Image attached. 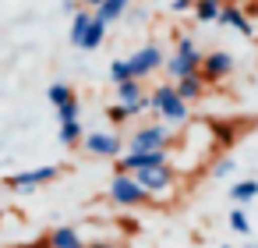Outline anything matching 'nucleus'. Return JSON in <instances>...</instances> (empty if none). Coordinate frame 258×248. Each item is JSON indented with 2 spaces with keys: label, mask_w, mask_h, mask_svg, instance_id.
<instances>
[{
  "label": "nucleus",
  "mask_w": 258,
  "mask_h": 248,
  "mask_svg": "<svg viewBox=\"0 0 258 248\" xmlns=\"http://www.w3.org/2000/svg\"><path fill=\"white\" fill-rule=\"evenodd\" d=\"M82 124L78 121H60V142L64 145H82Z\"/></svg>",
  "instance_id": "19"
},
{
  "label": "nucleus",
  "mask_w": 258,
  "mask_h": 248,
  "mask_svg": "<svg viewBox=\"0 0 258 248\" xmlns=\"http://www.w3.org/2000/svg\"><path fill=\"white\" fill-rule=\"evenodd\" d=\"M223 248H230V244H223Z\"/></svg>",
  "instance_id": "30"
},
{
  "label": "nucleus",
  "mask_w": 258,
  "mask_h": 248,
  "mask_svg": "<svg viewBox=\"0 0 258 248\" xmlns=\"http://www.w3.org/2000/svg\"><path fill=\"white\" fill-rule=\"evenodd\" d=\"M82 145H85L92 156H106V160H117V156L124 153V138H120V135H106V131L82 135Z\"/></svg>",
  "instance_id": "8"
},
{
  "label": "nucleus",
  "mask_w": 258,
  "mask_h": 248,
  "mask_svg": "<svg viewBox=\"0 0 258 248\" xmlns=\"http://www.w3.org/2000/svg\"><path fill=\"white\" fill-rule=\"evenodd\" d=\"M22 248H32V244H22Z\"/></svg>",
  "instance_id": "29"
},
{
  "label": "nucleus",
  "mask_w": 258,
  "mask_h": 248,
  "mask_svg": "<svg viewBox=\"0 0 258 248\" xmlns=\"http://www.w3.org/2000/svg\"><path fill=\"white\" fill-rule=\"evenodd\" d=\"M78 114H82L78 96H71V100H64V103L57 107V121H78Z\"/></svg>",
  "instance_id": "22"
},
{
  "label": "nucleus",
  "mask_w": 258,
  "mask_h": 248,
  "mask_svg": "<svg viewBox=\"0 0 258 248\" xmlns=\"http://www.w3.org/2000/svg\"><path fill=\"white\" fill-rule=\"evenodd\" d=\"M110 78H113V85L124 82V78H135V75H131V64H127V61H113V64H110Z\"/></svg>",
  "instance_id": "23"
},
{
  "label": "nucleus",
  "mask_w": 258,
  "mask_h": 248,
  "mask_svg": "<svg viewBox=\"0 0 258 248\" xmlns=\"http://www.w3.org/2000/svg\"><path fill=\"white\" fill-rule=\"evenodd\" d=\"M205 85H209V82H205V78L195 71V75L177 78V82H173V92H177L184 103H195V100H202V96H205Z\"/></svg>",
  "instance_id": "10"
},
{
  "label": "nucleus",
  "mask_w": 258,
  "mask_h": 248,
  "mask_svg": "<svg viewBox=\"0 0 258 248\" xmlns=\"http://www.w3.org/2000/svg\"><path fill=\"white\" fill-rule=\"evenodd\" d=\"M230 71H233V57L226 50L202 54V61H198V75L205 82H223V78H230Z\"/></svg>",
  "instance_id": "5"
},
{
  "label": "nucleus",
  "mask_w": 258,
  "mask_h": 248,
  "mask_svg": "<svg viewBox=\"0 0 258 248\" xmlns=\"http://www.w3.org/2000/svg\"><path fill=\"white\" fill-rule=\"evenodd\" d=\"M219 8H223V0H195V4H191V11H195V18H198L202 25L216 22V18H219Z\"/></svg>",
  "instance_id": "16"
},
{
  "label": "nucleus",
  "mask_w": 258,
  "mask_h": 248,
  "mask_svg": "<svg viewBox=\"0 0 258 248\" xmlns=\"http://www.w3.org/2000/svg\"><path fill=\"white\" fill-rule=\"evenodd\" d=\"M163 61H166V57H163V50H159L156 43H149V46H142L135 57H127L131 75H135V78H142V82H145L152 71H159V68H163Z\"/></svg>",
  "instance_id": "7"
},
{
  "label": "nucleus",
  "mask_w": 258,
  "mask_h": 248,
  "mask_svg": "<svg viewBox=\"0 0 258 248\" xmlns=\"http://www.w3.org/2000/svg\"><path fill=\"white\" fill-rule=\"evenodd\" d=\"M230 199H233L237 206H247L251 199H258V181H237V184L230 188Z\"/></svg>",
  "instance_id": "18"
},
{
  "label": "nucleus",
  "mask_w": 258,
  "mask_h": 248,
  "mask_svg": "<svg viewBox=\"0 0 258 248\" xmlns=\"http://www.w3.org/2000/svg\"><path fill=\"white\" fill-rule=\"evenodd\" d=\"M117 248H127V244H117Z\"/></svg>",
  "instance_id": "28"
},
{
  "label": "nucleus",
  "mask_w": 258,
  "mask_h": 248,
  "mask_svg": "<svg viewBox=\"0 0 258 248\" xmlns=\"http://www.w3.org/2000/svg\"><path fill=\"white\" fill-rule=\"evenodd\" d=\"M127 8H131V0H103L99 8H92V15H96V18H103V22L110 25V22L124 18V15H127Z\"/></svg>",
  "instance_id": "14"
},
{
  "label": "nucleus",
  "mask_w": 258,
  "mask_h": 248,
  "mask_svg": "<svg viewBox=\"0 0 258 248\" xmlns=\"http://www.w3.org/2000/svg\"><path fill=\"white\" fill-rule=\"evenodd\" d=\"M159 145H173V142H170V131H166L163 124H145V128H138V131L131 135V142H127L131 153H149V149H159Z\"/></svg>",
  "instance_id": "6"
},
{
  "label": "nucleus",
  "mask_w": 258,
  "mask_h": 248,
  "mask_svg": "<svg viewBox=\"0 0 258 248\" xmlns=\"http://www.w3.org/2000/svg\"><path fill=\"white\" fill-rule=\"evenodd\" d=\"M103 39H106V22L103 18H89V25H85V36H82V43H78V50H85V54H92V50H99L103 46Z\"/></svg>",
  "instance_id": "11"
},
{
  "label": "nucleus",
  "mask_w": 258,
  "mask_h": 248,
  "mask_svg": "<svg viewBox=\"0 0 258 248\" xmlns=\"http://www.w3.org/2000/svg\"><path fill=\"white\" fill-rule=\"evenodd\" d=\"M187 107H191V103H184V100L173 92V96H166V103L156 110V117H163V121H170V124H187Z\"/></svg>",
  "instance_id": "12"
},
{
  "label": "nucleus",
  "mask_w": 258,
  "mask_h": 248,
  "mask_svg": "<svg viewBox=\"0 0 258 248\" xmlns=\"http://www.w3.org/2000/svg\"><path fill=\"white\" fill-rule=\"evenodd\" d=\"M138 100H145L142 78H124V82H117V103H138Z\"/></svg>",
  "instance_id": "15"
},
{
  "label": "nucleus",
  "mask_w": 258,
  "mask_h": 248,
  "mask_svg": "<svg viewBox=\"0 0 258 248\" xmlns=\"http://www.w3.org/2000/svg\"><path fill=\"white\" fill-rule=\"evenodd\" d=\"M89 18H92V8H78V11H75V18H71V32H68L71 46H78V43H82V36H85V25H89Z\"/></svg>",
  "instance_id": "17"
},
{
  "label": "nucleus",
  "mask_w": 258,
  "mask_h": 248,
  "mask_svg": "<svg viewBox=\"0 0 258 248\" xmlns=\"http://www.w3.org/2000/svg\"><path fill=\"white\" fill-rule=\"evenodd\" d=\"M216 22H219V25H230V29H237V32H240V36H247V39H254V25L247 22V15H244L237 4H223Z\"/></svg>",
  "instance_id": "9"
},
{
  "label": "nucleus",
  "mask_w": 258,
  "mask_h": 248,
  "mask_svg": "<svg viewBox=\"0 0 258 248\" xmlns=\"http://www.w3.org/2000/svg\"><path fill=\"white\" fill-rule=\"evenodd\" d=\"M85 248H117L113 241H92V244H85Z\"/></svg>",
  "instance_id": "26"
},
{
  "label": "nucleus",
  "mask_w": 258,
  "mask_h": 248,
  "mask_svg": "<svg viewBox=\"0 0 258 248\" xmlns=\"http://www.w3.org/2000/svg\"><path fill=\"white\" fill-rule=\"evenodd\" d=\"M110 202H117L124 209H135V206H145L149 195H145V188L131 174H113V181H110Z\"/></svg>",
  "instance_id": "3"
},
{
  "label": "nucleus",
  "mask_w": 258,
  "mask_h": 248,
  "mask_svg": "<svg viewBox=\"0 0 258 248\" xmlns=\"http://www.w3.org/2000/svg\"><path fill=\"white\" fill-rule=\"evenodd\" d=\"M78 4H82V8H99L103 0H78Z\"/></svg>",
  "instance_id": "27"
},
{
  "label": "nucleus",
  "mask_w": 258,
  "mask_h": 248,
  "mask_svg": "<svg viewBox=\"0 0 258 248\" xmlns=\"http://www.w3.org/2000/svg\"><path fill=\"white\" fill-rule=\"evenodd\" d=\"M198 61H202V54H198L195 39H191V36H177V50H173V57L163 61V68H166V71L173 75V82H177V78H184V75H195V71H198Z\"/></svg>",
  "instance_id": "2"
},
{
  "label": "nucleus",
  "mask_w": 258,
  "mask_h": 248,
  "mask_svg": "<svg viewBox=\"0 0 258 248\" xmlns=\"http://www.w3.org/2000/svg\"><path fill=\"white\" fill-rule=\"evenodd\" d=\"M230 170H233V163H230V160H216V163H212V177H216V181H219V177H226Z\"/></svg>",
  "instance_id": "24"
},
{
  "label": "nucleus",
  "mask_w": 258,
  "mask_h": 248,
  "mask_svg": "<svg viewBox=\"0 0 258 248\" xmlns=\"http://www.w3.org/2000/svg\"><path fill=\"white\" fill-rule=\"evenodd\" d=\"M191 4H195V0H173V4H170V8H173V11L180 15V11H191Z\"/></svg>",
  "instance_id": "25"
},
{
  "label": "nucleus",
  "mask_w": 258,
  "mask_h": 248,
  "mask_svg": "<svg viewBox=\"0 0 258 248\" xmlns=\"http://www.w3.org/2000/svg\"><path fill=\"white\" fill-rule=\"evenodd\" d=\"M57 174H60V167H36V170H22V174H11V177H4V184H8L11 191H32V188H43V184H50Z\"/></svg>",
  "instance_id": "4"
},
{
  "label": "nucleus",
  "mask_w": 258,
  "mask_h": 248,
  "mask_svg": "<svg viewBox=\"0 0 258 248\" xmlns=\"http://www.w3.org/2000/svg\"><path fill=\"white\" fill-rule=\"evenodd\" d=\"M131 177L145 188L149 199H156V195H170V191L177 188V170H173L170 163H163V167H138V170H131Z\"/></svg>",
  "instance_id": "1"
},
{
  "label": "nucleus",
  "mask_w": 258,
  "mask_h": 248,
  "mask_svg": "<svg viewBox=\"0 0 258 248\" xmlns=\"http://www.w3.org/2000/svg\"><path fill=\"white\" fill-rule=\"evenodd\" d=\"M71 96H75V89H71L68 82H53V85L46 89V100H50L53 107H60V103H64V100H71Z\"/></svg>",
  "instance_id": "20"
},
{
  "label": "nucleus",
  "mask_w": 258,
  "mask_h": 248,
  "mask_svg": "<svg viewBox=\"0 0 258 248\" xmlns=\"http://www.w3.org/2000/svg\"><path fill=\"white\" fill-rule=\"evenodd\" d=\"M230 230L233 234H244V237L251 234V220H247V213L240 206H233V213H230Z\"/></svg>",
  "instance_id": "21"
},
{
  "label": "nucleus",
  "mask_w": 258,
  "mask_h": 248,
  "mask_svg": "<svg viewBox=\"0 0 258 248\" xmlns=\"http://www.w3.org/2000/svg\"><path fill=\"white\" fill-rule=\"evenodd\" d=\"M46 244L50 248H85V241H82V234L75 227H53L46 234Z\"/></svg>",
  "instance_id": "13"
}]
</instances>
